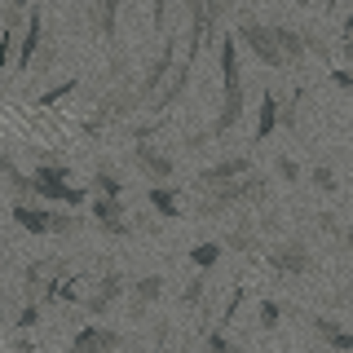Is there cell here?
Here are the masks:
<instances>
[{
  "label": "cell",
  "mask_w": 353,
  "mask_h": 353,
  "mask_svg": "<svg viewBox=\"0 0 353 353\" xmlns=\"http://www.w3.org/2000/svg\"><path fill=\"white\" fill-rule=\"evenodd\" d=\"M97 190H106V194H115V190H119V181H115V176H110V172L102 168V172H97Z\"/></svg>",
  "instance_id": "obj_15"
},
{
  "label": "cell",
  "mask_w": 353,
  "mask_h": 353,
  "mask_svg": "<svg viewBox=\"0 0 353 353\" xmlns=\"http://www.w3.org/2000/svg\"><path fill=\"white\" fill-rule=\"evenodd\" d=\"M340 53H345V62L353 66V40H340Z\"/></svg>",
  "instance_id": "obj_18"
},
{
  "label": "cell",
  "mask_w": 353,
  "mask_h": 353,
  "mask_svg": "<svg viewBox=\"0 0 353 353\" xmlns=\"http://www.w3.org/2000/svg\"><path fill=\"white\" fill-rule=\"evenodd\" d=\"M274 40H279V49H283L287 66L301 62L305 53H309V31H296V27H283V22H274Z\"/></svg>",
  "instance_id": "obj_3"
},
{
  "label": "cell",
  "mask_w": 353,
  "mask_h": 353,
  "mask_svg": "<svg viewBox=\"0 0 353 353\" xmlns=\"http://www.w3.org/2000/svg\"><path fill=\"white\" fill-rule=\"evenodd\" d=\"M203 9H208V27H212V36H216L221 18L230 14V0H203ZM212 36H208V49H212Z\"/></svg>",
  "instance_id": "obj_7"
},
{
  "label": "cell",
  "mask_w": 353,
  "mask_h": 353,
  "mask_svg": "<svg viewBox=\"0 0 353 353\" xmlns=\"http://www.w3.org/2000/svg\"><path fill=\"white\" fill-rule=\"evenodd\" d=\"M234 36H239V44H248V49L256 53L265 66H274V71H283V66H287L279 40H274V27H265V22H256V18H243Z\"/></svg>",
  "instance_id": "obj_1"
},
{
  "label": "cell",
  "mask_w": 353,
  "mask_h": 353,
  "mask_svg": "<svg viewBox=\"0 0 353 353\" xmlns=\"http://www.w3.org/2000/svg\"><path fill=\"white\" fill-rule=\"evenodd\" d=\"M137 159L146 163V168H150L154 176H168V159H163V154H154V150H146V146H141V150H137Z\"/></svg>",
  "instance_id": "obj_9"
},
{
  "label": "cell",
  "mask_w": 353,
  "mask_h": 353,
  "mask_svg": "<svg viewBox=\"0 0 353 353\" xmlns=\"http://www.w3.org/2000/svg\"><path fill=\"white\" fill-rule=\"evenodd\" d=\"M150 18H154V31H163V18H168V0H150Z\"/></svg>",
  "instance_id": "obj_13"
},
{
  "label": "cell",
  "mask_w": 353,
  "mask_h": 353,
  "mask_svg": "<svg viewBox=\"0 0 353 353\" xmlns=\"http://www.w3.org/2000/svg\"><path fill=\"white\" fill-rule=\"evenodd\" d=\"M150 199H154V208H163V212H172V194H168V190H154Z\"/></svg>",
  "instance_id": "obj_17"
},
{
  "label": "cell",
  "mask_w": 353,
  "mask_h": 353,
  "mask_svg": "<svg viewBox=\"0 0 353 353\" xmlns=\"http://www.w3.org/2000/svg\"><path fill=\"white\" fill-rule=\"evenodd\" d=\"M292 5H314V0H292Z\"/></svg>",
  "instance_id": "obj_19"
},
{
  "label": "cell",
  "mask_w": 353,
  "mask_h": 353,
  "mask_svg": "<svg viewBox=\"0 0 353 353\" xmlns=\"http://www.w3.org/2000/svg\"><path fill=\"white\" fill-rule=\"evenodd\" d=\"M331 80L340 88H353V66H331Z\"/></svg>",
  "instance_id": "obj_14"
},
{
  "label": "cell",
  "mask_w": 353,
  "mask_h": 353,
  "mask_svg": "<svg viewBox=\"0 0 353 353\" xmlns=\"http://www.w3.org/2000/svg\"><path fill=\"white\" fill-rule=\"evenodd\" d=\"M248 168V159H230V163H221V168H212V172H203V181H230L234 172H243Z\"/></svg>",
  "instance_id": "obj_8"
},
{
  "label": "cell",
  "mask_w": 353,
  "mask_h": 353,
  "mask_svg": "<svg viewBox=\"0 0 353 353\" xmlns=\"http://www.w3.org/2000/svg\"><path fill=\"white\" fill-rule=\"evenodd\" d=\"M115 18H119V0H93V31L106 44H115V36H119Z\"/></svg>",
  "instance_id": "obj_5"
},
{
  "label": "cell",
  "mask_w": 353,
  "mask_h": 353,
  "mask_svg": "<svg viewBox=\"0 0 353 353\" xmlns=\"http://www.w3.org/2000/svg\"><path fill=\"white\" fill-rule=\"evenodd\" d=\"M279 128V97L265 93L261 97V119H256V137H270V132Z\"/></svg>",
  "instance_id": "obj_6"
},
{
  "label": "cell",
  "mask_w": 353,
  "mask_h": 353,
  "mask_svg": "<svg viewBox=\"0 0 353 353\" xmlns=\"http://www.w3.org/2000/svg\"><path fill=\"white\" fill-rule=\"evenodd\" d=\"M18 221H22V225H31V230H44V225H49V216L31 212V208H18Z\"/></svg>",
  "instance_id": "obj_12"
},
{
  "label": "cell",
  "mask_w": 353,
  "mask_h": 353,
  "mask_svg": "<svg viewBox=\"0 0 353 353\" xmlns=\"http://www.w3.org/2000/svg\"><path fill=\"white\" fill-rule=\"evenodd\" d=\"M71 93H75V80H66V84H58V88H49V93H44L36 106H53L58 97H71Z\"/></svg>",
  "instance_id": "obj_11"
},
{
  "label": "cell",
  "mask_w": 353,
  "mask_h": 353,
  "mask_svg": "<svg viewBox=\"0 0 353 353\" xmlns=\"http://www.w3.org/2000/svg\"><path fill=\"white\" fill-rule=\"evenodd\" d=\"M172 58H176V31H172L168 40H163V49H159V58H154L150 75H146V80H141V97H150L154 88H159V80H163V75L172 71Z\"/></svg>",
  "instance_id": "obj_4"
},
{
  "label": "cell",
  "mask_w": 353,
  "mask_h": 353,
  "mask_svg": "<svg viewBox=\"0 0 353 353\" xmlns=\"http://www.w3.org/2000/svg\"><path fill=\"white\" fill-rule=\"evenodd\" d=\"M22 9H27V0H5V31H18Z\"/></svg>",
  "instance_id": "obj_10"
},
{
  "label": "cell",
  "mask_w": 353,
  "mask_h": 353,
  "mask_svg": "<svg viewBox=\"0 0 353 353\" xmlns=\"http://www.w3.org/2000/svg\"><path fill=\"white\" fill-rule=\"evenodd\" d=\"M40 40H44V9H40V0H36V9L27 14V27H22V44H18V62H14V71H27V66L36 62Z\"/></svg>",
  "instance_id": "obj_2"
},
{
  "label": "cell",
  "mask_w": 353,
  "mask_h": 353,
  "mask_svg": "<svg viewBox=\"0 0 353 353\" xmlns=\"http://www.w3.org/2000/svg\"><path fill=\"white\" fill-rule=\"evenodd\" d=\"M115 212H119L115 199H102V203H97V216H102V221H115Z\"/></svg>",
  "instance_id": "obj_16"
}]
</instances>
